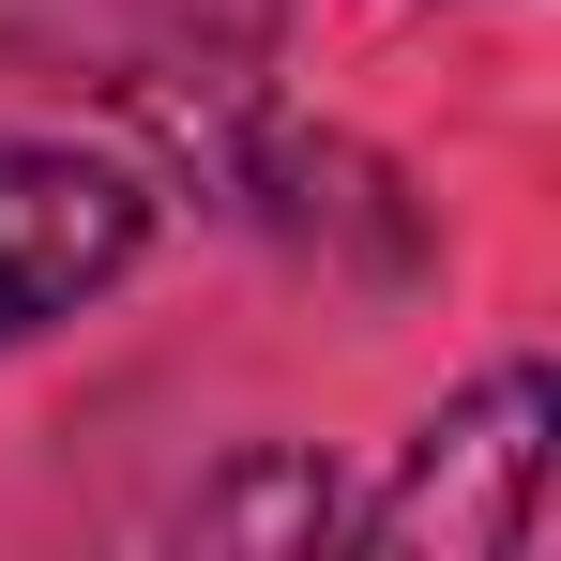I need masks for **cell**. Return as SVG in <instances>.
Wrapping results in <instances>:
<instances>
[{"instance_id":"1","label":"cell","mask_w":561,"mask_h":561,"mask_svg":"<svg viewBox=\"0 0 561 561\" xmlns=\"http://www.w3.org/2000/svg\"><path fill=\"white\" fill-rule=\"evenodd\" d=\"M531 501H547V379L501 365L456 425H425L394 501L365 516V547H440V561H501L531 547Z\"/></svg>"},{"instance_id":"2","label":"cell","mask_w":561,"mask_h":561,"mask_svg":"<svg viewBox=\"0 0 561 561\" xmlns=\"http://www.w3.org/2000/svg\"><path fill=\"white\" fill-rule=\"evenodd\" d=\"M152 243V197L122 183L106 152L61 137H0V350L77 319L92 288H122V259Z\"/></svg>"}]
</instances>
